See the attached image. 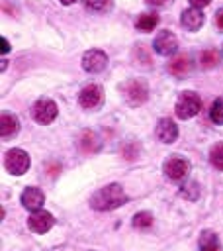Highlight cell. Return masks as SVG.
<instances>
[{
    "instance_id": "cell-1",
    "label": "cell",
    "mask_w": 223,
    "mask_h": 251,
    "mask_svg": "<svg viewBox=\"0 0 223 251\" xmlns=\"http://www.w3.org/2000/svg\"><path fill=\"white\" fill-rule=\"evenodd\" d=\"M125 202H127V196H125V192H123V188H121L119 184L104 186V188L98 190V192L92 196V200H90L92 208L102 210V212H106V210H115V208H119V206L125 204Z\"/></svg>"
},
{
    "instance_id": "cell-2",
    "label": "cell",
    "mask_w": 223,
    "mask_h": 251,
    "mask_svg": "<svg viewBox=\"0 0 223 251\" xmlns=\"http://www.w3.org/2000/svg\"><path fill=\"white\" fill-rule=\"evenodd\" d=\"M200 108H201V100L196 92H182L178 102H176V114L182 120L194 118L200 112Z\"/></svg>"
},
{
    "instance_id": "cell-3",
    "label": "cell",
    "mask_w": 223,
    "mask_h": 251,
    "mask_svg": "<svg viewBox=\"0 0 223 251\" xmlns=\"http://www.w3.org/2000/svg\"><path fill=\"white\" fill-rule=\"evenodd\" d=\"M4 165L12 175H23L29 169V157L22 149H10L4 157Z\"/></svg>"
},
{
    "instance_id": "cell-4",
    "label": "cell",
    "mask_w": 223,
    "mask_h": 251,
    "mask_svg": "<svg viewBox=\"0 0 223 251\" xmlns=\"http://www.w3.org/2000/svg\"><path fill=\"white\" fill-rule=\"evenodd\" d=\"M123 94L131 106H141L149 98V88H147L145 80H129L123 86Z\"/></svg>"
},
{
    "instance_id": "cell-5",
    "label": "cell",
    "mask_w": 223,
    "mask_h": 251,
    "mask_svg": "<svg viewBox=\"0 0 223 251\" xmlns=\"http://www.w3.org/2000/svg\"><path fill=\"white\" fill-rule=\"evenodd\" d=\"M31 114H33V120L37 124H51L57 118V104L49 98H41L33 104Z\"/></svg>"
},
{
    "instance_id": "cell-6",
    "label": "cell",
    "mask_w": 223,
    "mask_h": 251,
    "mask_svg": "<svg viewBox=\"0 0 223 251\" xmlns=\"http://www.w3.org/2000/svg\"><path fill=\"white\" fill-rule=\"evenodd\" d=\"M102 100H104V92H102V88H100L98 84H88V86H84V88L80 90V94H78V102H80V106L86 108V110L98 108V106L102 104Z\"/></svg>"
},
{
    "instance_id": "cell-7",
    "label": "cell",
    "mask_w": 223,
    "mask_h": 251,
    "mask_svg": "<svg viewBox=\"0 0 223 251\" xmlns=\"http://www.w3.org/2000/svg\"><path fill=\"white\" fill-rule=\"evenodd\" d=\"M188 173H190V163L182 157H170L164 163V175L170 180H182V178H186Z\"/></svg>"
},
{
    "instance_id": "cell-8",
    "label": "cell",
    "mask_w": 223,
    "mask_h": 251,
    "mask_svg": "<svg viewBox=\"0 0 223 251\" xmlns=\"http://www.w3.org/2000/svg\"><path fill=\"white\" fill-rule=\"evenodd\" d=\"M53 224H55L53 216H51L49 212H45V210H35V212L29 216V220H27L29 229L35 231V233H45V231H49V229L53 227Z\"/></svg>"
},
{
    "instance_id": "cell-9",
    "label": "cell",
    "mask_w": 223,
    "mask_h": 251,
    "mask_svg": "<svg viewBox=\"0 0 223 251\" xmlns=\"http://www.w3.org/2000/svg\"><path fill=\"white\" fill-rule=\"evenodd\" d=\"M106 63H108V57H106V53L100 51V49H90V51H86L84 57H82V67H84V71H88V73H100V71L106 67Z\"/></svg>"
},
{
    "instance_id": "cell-10",
    "label": "cell",
    "mask_w": 223,
    "mask_h": 251,
    "mask_svg": "<svg viewBox=\"0 0 223 251\" xmlns=\"http://www.w3.org/2000/svg\"><path fill=\"white\" fill-rule=\"evenodd\" d=\"M153 45H155V51L160 55H172L178 49V41L170 31H160Z\"/></svg>"
},
{
    "instance_id": "cell-11",
    "label": "cell",
    "mask_w": 223,
    "mask_h": 251,
    "mask_svg": "<svg viewBox=\"0 0 223 251\" xmlns=\"http://www.w3.org/2000/svg\"><path fill=\"white\" fill-rule=\"evenodd\" d=\"M203 12L200 10V8H188V10H184L182 12V25L186 27V29H190V31H198L201 25H203Z\"/></svg>"
},
{
    "instance_id": "cell-12",
    "label": "cell",
    "mask_w": 223,
    "mask_h": 251,
    "mask_svg": "<svg viewBox=\"0 0 223 251\" xmlns=\"http://www.w3.org/2000/svg\"><path fill=\"white\" fill-rule=\"evenodd\" d=\"M156 137L162 141V143H172L176 137H178V126L168 120V118H162L156 126Z\"/></svg>"
},
{
    "instance_id": "cell-13",
    "label": "cell",
    "mask_w": 223,
    "mask_h": 251,
    "mask_svg": "<svg viewBox=\"0 0 223 251\" xmlns=\"http://www.w3.org/2000/svg\"><path fill=\"white\" fill-rule=\"evenodd\" d=\"M43 202H45V196H43V192H41L39 188H35V186L25 188L23 194H22V204H23L27 210H31V212L39 210V208L43 206Z\"/></svg>"
},
{
    "instance_id": "cell-14",
    "label": "cell",
    "mask_w": 223,
    "mask_h": 251,
    "mask_svg": "<svg viewBox=\"0 0 223 251\" xmlns=\"http://www.w3.org/2000/svg\"><path fill=\"white\" fill-rule=\"evenodd\" d=\"M168 71L174 76H186L192 71V59L188 55H176L170 63H168Z\"/></svg>"
},
{
    "instance_id": "cell-15",
    "label": "cell",
    "mask_w": 223,
    "mask_h": 251,
    "mask_svg": "<svg viewBox=\"0 0 223 251\" xmlns=\"http://www.w3.org/2000/svg\"><path fill=\"white\" fill-rule=\"evenodd\" d=\"M18 129H20L18 118L12 116L10 112H2V114H0V135H2L4 139H8V137H12Z\"/></svg>"
},
{
    "instance_id": "cell-16",
    "label": "cell",
    "mask_w": 223,
    "mask_h": 251,
    "mask_svg": "<svg viewBox=\"0 0 223 251\" xmlns=\"http://www.w3.org/2000/svg\"><path fill=\"white\" fill-rule=\"evenodd\" d=\"M78 147L84 151V153H94L100 149V137L92 131V129H84L78 137Z\"/></svg>"
},
{
    "instance_id": "cell-17",
    "label": "cell",
    "mask_w": 223,
    "mask_h": 251,
    "mask_svg": "<svg viewBox=\"0 0 223 251\" xmlns=\"http://www.w3.org/2000/svg\"><path fill=\"white\" fill-rule=\"evenodd\" d=\"M156 24H158V16L156 14H143L135 22V25H137L139 31H153L156 27Z\"/></svg>"
},
{
    "instance_id": "cell-18",
    "label": "cell",
    "mask_w": 223,
    "mask_h": 251,
    "mask_svg": "<svg viewBox=\"0 0 223 251\" xmlns=\"http://www.w3.org/2000/svg\"><path fill=\"white\" fill-rule=\"evenodd\" d=\"M219 59H221V55L217 49H205L200 55V65L203 69H213L215 65H219Z\"/></svg>"
},
{
    "instance_id": "cell-19",
    "label": "cell",
    "mask_w": 223,
    "mask_h": 251,
    "mask_svg": "<svg viewBox=\"0 0 223 251\" xmlns=\"http://www.w3.org/2000/svg\"><path fill=\"white\" fill-rule=\"evenodd\" d=\"M209 118H211V122H213V124H223V96L215 98V102L211 104Z\"/></svg>"
},
{
    "instance_id": "cell-20",
    "label": "cell",
    "mask_w": 223,
    "mask_h": 251,
    "mask_svg": "<svg viewBox=\"0 0 223 251\" xmlns=\"http://www.w3.org/2000/svg\"><path fill=\"white\" fill-rule=\"evenodd\" d=\"M209 161L213 167L217 169H223V143H217L211 147V153H209Z\"/></svg>"
},
{
    "instance_id": "cell-21",
    "label": "cell",
    "mask_w": 223,
    "mask_h": 251,
    "mask_svg": "<svg viewBox=\"0 0 223 251\" xmlns=\"http://www.w3.org/2000/svg\"><path fill=\"white\" fill-rule=\"evenodd\" d=\"M151 224H153V216H151L149 212H139V214H135V218H133V226H135V227L145 229V227H151Z\"/></svg>"
},
{
    "instance_id": "cell-22",
    "label": "cell",
    "mask_w": 223,
    "mask_h": 251,
    "mask_svg": "<svg viewBox=\"0 0 223 251\" xmlns=\"http://www.w3.org/2000/svg\"><path fill=\"white\" fill-rule=\"evenodd\" d=\"M86 8L88 10H94V12H106L110 6H112V0H84Z\"/></svg>"
},
{
    "instance_id": "cell-23",
    "label": "cell",
    "mask_w": 223,
    "mask_h": 251,
    "mask_svg": "<svg viewBox=\"0 0 223 251\" xmlns=\"http://www.w3.org/2000/svg\"><path fill=\"white\" fill-rule=\"evenodd\" d=\"M213 245H217V235L213 231H203L200 237V247L205 249V247H213Z\"/></svg>"
},
{
    "instance_id": "cell-24",
    "label": "cell",
    "mask_w": 223,
    "mask_h": 251,
    "mask_svg": "<svg viewBox=\"0 0 223 251\" xmlns=\"http://www.w3.org/2000/svg\"><path fill=\"white\" fill-rule=\"evenodd\" d=\"M215 25H217L219 29H223V8L215 14Z\"/></svg>"
},
{
    "instance_id": "cell-25",
    "label": "cell",
    "mask_w": 223,
    "mask_h": 251,
    "mask_svg": "<svg viewBox=\"0 0 223 251\" xmlns=\"http://www.w3.org/2000/svg\"><path fill=\"white\" fill-rule=\"evenodd\" d=\"M188 2H190L194 8H203V6H207L211 0H188Z\"/></svg>"
},
{
    "instance_id": "cell-26",
    "label": "cell",
    "mask_w": 223,
    "mask_h": 251,
    "mask_svg": "<svg viewBox=\"0 0 223 251\" xmlns=\"http://www.w3.org/2000/svg\"><path fill=\"white\" fill-rule=\"evenodd\" d=\"M168 0H147V4H151V6H162V4H166Z\"/></svg>"
},
{
    "instance_id": "cell-27",
    "label": "cell",
    "mask_w": 223,
    "mask_h": 251,
    "mask_svg": "<svg viewBox=\"0 0 223 251\" xmlns=\"http://www.w3.org/2000/svg\"><path fill=\"white\" fill-rule=\"evenodd\" d=\"M8 49H10V47H8V41H6V39H2V53L6 55V53H8Z\"/></svg>"
},
{
    "instance_id": "cell-28",
    "label": "cell",
    "mask_w": 223,
    "mask_h": 251,
    "mask_svg": "<svg viewBox=\"0 0 223 251\" xmlns=\"http://www.w3.org/2000/svg\"><path fill=\"white\" fill-rule=\"evenodd\" d=\"M201 251H221V249H219V245H213V247H205Z\"/></svg>"
},
{
    "instance_id": "cell-29",
    "label": "cell",
    "mask_w": 223,
    "mask_h": 251,
    "mask_svg": "<svg viewBox=\"0 0 223 251\" xmlns=\"http://www.w3.org/2000/svg\"><path fill=\"white\" fill-rule=\"evenodd\" d=\"M59 2H61V4H65V6H70V4H74L76 0H59Z\"/></svg>"
}]
</instances>
